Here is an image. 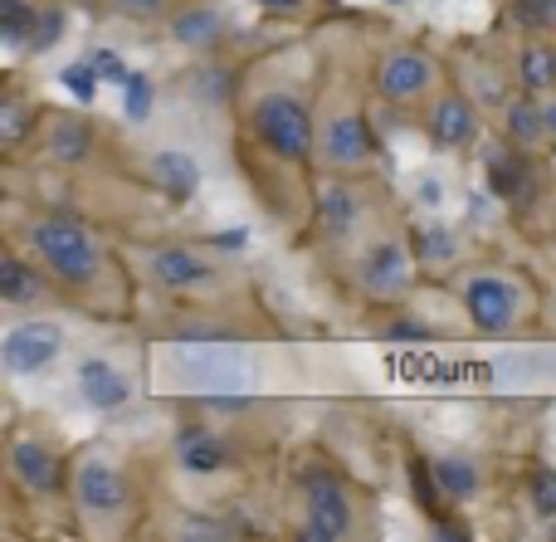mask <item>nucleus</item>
Listing matches in <instances>:
<instances>
[{
  "label": "nucleus",
  "instance_id": "obj_1",
  "mask_svg": "<svg viewBox=\"0 0 556 542\" xmlns=\"http://www.w3.org/2000/svg\"><path fill=\"white\" fill-rule=\"evenodd\" d=\"M29 244H35V260L49 269V279H59L64 289H88L103 274V244L93 240L88 225H78L64 211L39 215Z\"/></svg>",
  "mask_w": 556,
  "mask_h": 542
},
{
  "label": "nucleus",
  "instance_id": "obj_2",
  "mask_svg": "<svg viewBox=\"0 0 556 542\" xmlns=\"http://www.w3.org/2000/svg\"><path fill=\"white\" fill-rule=\"evenodd\" d=\"M250 133L274 162H288V166H303L317 147V123H313V108L307 98L288 93V88H269V93L254 98L250 108Z\"/></svg>",
  "mask_w": 556,
  "mask_h": 542
},
{
  "label": "nucleus",
  "instance_id": "obj_3",
  "mask_svg": "<svg viewBox=\"0 0 556 542\" xmlns=\"http://www.w3.org/2000/svg\"><path fill=\"white\" fill-rule=\"evenodd\" d=\"M356 528V508L346 484L332 475V469H313L303 475V528L298 538L303 542H342L352 538Z\"/></svg>",
  "mask_w": 556,
  "mask_h": 542
},
{
  "label": "nucleus",
  "instance_id": "obj_4",
  "mask_svg": "<svg viewBox=\"0 0 556 542\" xmlns=\"http://www.w3.org/2000/svg\"><path fill=\"white\" fill-rule=\"evenodd\" d=\"M68 494L84 518H123L132 504V484H127L123 465H113L108 455H84L68 469Z\"/></svg>",
  "mask_w": 556,
  "mask_h": 542
},
{
  "label": "nucleus",
  "instance_id": "obj_5",
  "mask_svg": "<svg viewBox=\"0 0 556 542\" xmlns=\"http://www.w3.org/2000/svg\"><path fill=\"white\" fill-rule=\"evenodd\" d=\"M64 328L54 318H25L10 323L5 338H0V362H5L10 377H39L64 357Z\"/></svg>",
  "mask_w": 556,
  "mask_h": 542
},
{
  "label": "nucleus",
  "instance_id": "obj_6",
  "mask_svg": "<svg viewBox=\"0 0 556 542\" xmlns=\"http://www.w3.org/2000/svg\"><path fill=\"white\" fill-rule=\"evenodd\" d=\"M459 303L469 313V323L489 338H503V332L518 323V283L508 274H493V269H479L459 283Z\"/></svg>",
  "mask_w": 556,
  "mask_h": 542
},
{
  "label": "nucleus",
  "instance_id": "obj_7",
  "mask_svg": "<svg viewBox=\"0 0 556 542\" xmlns=\"http://www.w3.org/2000/svg\"><path fill=\"white\" fill-rule=\"evenodd\" d=\"M5 465H10V479H15L29 499H54L59 489H68V465L59 459V450L39 436L10 440Z\"/></svg>",
  "mask_w": 556,
  "mask_h": 542
},
{
  "label": "nucleus",
  "instance_id": "obj_8",
  "mask_svg": "<svg viewBox=\"0 0 556 542\" xmlns=\"http://www.w3.org/2000/svg\"><path fill=\"white\" fill-rule=\"evenodd\" d=\"M410 250L405 240H371L362 250V264H356V283L371 303H395L410 289Z\"/></svg>",
  "mask_w": 556,
  "mask_h": 542
},
{
  "label": "nucleus",
  "instance_id": "obj_9",
  "mask_svg": "<svg viewBox=\"0 0 556 542\" xmlns=\"http://www.w3.org/2000/svg\"><path fill=\"white\" fill-rule=\"evenodd\" d=\"M317 152H323L327 172H362L376 156V133L362 113H337L317 137Z\"/></svg>",
  "mask_w": 556,
  "mask_h": 542
},
{
  "label": "nucleus",
  "instance_id": "obj_10",
  "mask_svg": "<svg viewBox=\"0 0 556 542\" xmlns=\"http://www.w3.org/2000/svg\"><path fill=\"white\" fill-rule=\"evenodd\" d=\"M434 84V59L420 54V49H386L376 59V93L386 103H415L425 98Z\"/></svg>",
  "mask_w": 556,
  "mask_h": 542
},
{
  "label": "nucleus",
  "instance_id": "obj_11",
  "mask_svg": "<svg viewBox=\"0 0 556 542\" xmlns=\"http://www.w3.org/2000/svg\"><path fill=\"white\" fill-rule=\"evenodd\" d=\"M479 108L469 103L464 93H454V88H444L440 98H434L430 117H425V137H430V147H440V152H464V147L479 142Z\"/></svg>",
  "mask_w": 556,
  "mask_h": 542
},
{
  "label": "nucleus",
  "instance_id": "obj_12",
  "mask_svg": "<svg viewBox=\"0 0 556 542\" xmlns=\"http://www.w3.org/2000/svg\"><path fill=\"white\" fill-rule=\"evenodd\" d=\"M147 274H152V283L166 293H191L215 279V264L205 260V254L186 250V244H162V250L147 254Z\"/></svg>",
  "mask_w": 556,
  "mask_h": 542
},
{
  "label": "nucleus",
  "instance_id": "obj_13",
  "mask_svg": "<svg viewBox=\"0 0 556 542\" xmlns=\"http://www.w3.org/2000/svg\"><path fill=\"white\" fill-rule=\"evenodd\" d=\"M74 387L93 411H123L127 401H132V381H127L108 357H98V352H88V357L74 362Z\"/></svg>",
  "mask_w": 556,
  "mask_h": 542
},
{
  "label": "nucleus",
  "instance_id": "obj_14",
  "mask_svg": "<svg viewBox=\"0 0 556 542\" xmlns=\"http://www.w3.org/2000/svg\"><path fill=\"white\" fill-rule=\"evenodd\" d=\"M45 264H29V260H20L15 250L0 260V303L5 308H35V303H45L49 299V279H45Z\"/></svg>",
  "mask_w": 556,
  "mask_h": 542
},
{
  "label": "nucleus",
  "instance_id": "obj_15",
  "mask_svg": "<svg viewBox=\"0 0 556 542\" xmlns=\"http://www.w3.org/2000/svg\"><path fill=\"white\" fill-rule=\"evenodd\" d=\"M152 186L166 196V201H191L201 191V162L191 152H176V147H162L152 156Z\"/></svg>",
  "mask_w": 556,
  "mask_h": 542
},
{
  "label": "nucleus",
  "instance_id": "obj_16",
  "mask_svg": "<svg viewBox=\"0 0 556 542\" xmlns=\"http://www.w3.org/2000/svg\"><path fill=\"white\" fill-rule=\"evenodd\" d=\"M503 142L522 147V152L538 147V142H547V108H542V98L522 93L503 108Z\"/></svg>",
  "mask_w": 556,
  "mask_h": 542
},
{
  "label": "nucleus",
  "instance_id": "obj_17",
  "mask_svg": "<svg viewBox=\"0 0 556 542\" xmlns=\"http://www.w3.org/2000/svg\"><path fill=\"white\" fill-rule=\"evenodd\" d=\"M430 469H434V484H440L444 504H469V499H479L483 469L473 465L469 455H434Z\"/></svg>",
  "mask_w": 556,
  "mask_h": 542
},
{
  "label": "nucleus",
  "instance_id": "obj_18",
  "mask_svg": "<svg viewBox=\"0 0 556 542\" xmlns=\"http://www.w3.org/2000/svg\"><path fill=\"white\" fill-rule=\"evenodd\" d=\"M172 39L181 49H215L225 39V20H220V10H211V5H186V10H176L172 15Z\"/></svg>",
  "mask_w": 556,
  "mask_h": 542
},
{
  "label": "nucleus",
  "instance_id": "obj_19",
  "mask_svg": "<svg viewBox=\"0 0 556 542\" xmlns=\"http://www.w3.org/2000/svg\"><path fill=\"white\" fill-rule=\"evenodd\" d=\"M176 459L186 475H215V469H225V440L205 426H186L176 436Z\"/></svg>",
  "mask_w": 556,
  "mask_h": 542
},
{
  "label": "nucleus",
  "instance_id": "obj_20",
  "mask_svg": "<svg viewBox=\"0 0 556 542\" xmlns=\"http://www.w3.org/2000/svg\"><path fill=\"white\" fill-rule=\"evenodd\" d=\"M518 84H522V93H532V98L556 93V45H547V35H538L532 45H522Z\"/></svg>",
  "mask_w": 556,
  "mask_h": 542
},
{
  "label": "nucleus",
  "instance_id": "obj_21",
  "mask_svg": "<svg viewBox=\"0 0 556 542\" xmlns=\"http://www.w3.org/2000/svg\"><path fill=\"white\" fill-rule=\"evenodd\" d=\"M88 152H93V123L88 117H54V127H49V156L59 166H78Z\"/></svg>",
  "mask_w": 556,
  "mask_h": 542
},
{
  "label": "nucleus",
  "instance_id": "obj_22",
  "mask_svg": "<svg viewBox=\"0 0 556 542\" xmlns=\"http://www.w3.org/2000/svg\"><path fill=\"white\" fill-rule=\"evenodd\" d=\"M356 196H352V186H323L317 191V225H323L332 240H346V235L356 230Z\"/></svg>",
  "mask_w": 556,
  "mask_h": 542
},
{
  "label": "nucleus",
  "instance_id": "obj_23",
  "mask_svg": "<svg viewBox=\"0 0 556 542\" xmlns=\"http://www.w3.org/2000/svg\"><path fill=\"white\" fill-rule=\"evenodd\" d=\"M489 186H493V196L498 201H508V205H518V201H528L532 196V186H528V162L522 156H489Z\"/></svg>",
  "mask_w": 556,
  "mask_h": 542
},
{
  "label": "nucleus",
  "instance_id": "obj_24",
  "mask_svg": "<svg viewBox=\"0 0 556 542\" xmlns=\"http://www.w3.org/2000/svg\"><path fill=\"white\" fill-rule=\"evenodd\" d=\"M415 254H420V264H430V269L450 264L454 254H459L454 230H450V225H420V230H415Z\"/></svg>",
  "mask_w": 556,
  "mask_h": 542
},
{
  "label": "nucleus",
  "instance_id": "obj_25",
  "mask_svg": "<svg viewBox=\"0 0 556 542\" xmlns=\"http://www.w3.org/2000/svg\"><path fill=\"white\" fill-rule=\"evenodd\" d=\"M39 15H45V10L29 5V0H0V29H5V45H29Z\"/></svg>",
  "mask_w": 556,
  "mask_h": 542
},
{
  "label": "nucleus",
  "instance_id": "obj_26",
  "mask_svg": "<svg viewBox=\"0 0 556 542\" xmlns=\"http://www.w3.org/2000/svg\"><path fill=\"white\" fill-rule=\"evenodd\" d=\"M508 20L528 35H556V0H508Z\"/></svg>",
  "mask_w": 556,
  "mask_h": 542
},
{
  "label": "nucleus",
  "instance_id": "obj_27",
  "mask_svg": "<svg viewBox=\"0 0 556 542\" xmlns=\"http://www.w3.org/2000/svg\"><path fill=\"white\" fill-rule=\"evenodd\" d=\"M528 494L542 518H556V469H538V475L528 479Z\"/></svg>",
  "mask_w": 556,
  "mask_h": 542
},
{
  "label": "nucleus",
  "instance_id": "obj_28",
  "mask_svg": "<svg viewBox=\"0 0 556 542\" xmlns=\"http://www.w3.org/2000/svg\"><path fill=\"white\" fill-rule=\"evenodd\" d=\"M64 84L88 103V98L98 93V64H93V59H84V64H68V68H64Z\"/></svg>",
  "mask_w": 556,
  "mask_h": 542
},
{
  "label": "nucleus",
  "instance_id": "obj_29",
  "mask_svg": "<svg viewBox=\"0 0 556 542\" xmlns=\"http://www.w3.org/2000/svg\"><path fill=\"white\" fill-rule=\"evenodd\" d=\"M147 108H152V84L142 74H127V113L147 117Z\"/></svg>",
  "mask_w": 556,
  "mask_h": 542
},
{
  "label": "nucleus",
  "instance_id": "obj_30",
  "mask_svg": "<svg viewBox=\"0 0 556 542\" xmlns=\"http://www.w3.org/2000/svg\"><path fill=\"white\" fill-rule=\"evenodd\" d=\"M123 15H132V20H152V15H166V5L172 0H113Z\"/></svg>",
  "mask_w": 556,
  "mask_h": 542
},
{
  "label": "nucleus",
  "instance_id": "obj_31",
  "mask_svg": "<svg viewBox=\"0 0 556 542\" xmlns=\"http://www.w3.org/2000/svg\"><path fill=\"white\" fill-rule=\"evenodd\" d=\"M386 338H395V342H425V338H430V328H420L415 318H401L391 332H386Z\"/></svg>",
  "mask_w": 556,
  "mask_h": 542
},
{
  "label": "nucleus",
  "instance_id": "obj_32",
  "mask_svg": "<svg viewBox=\"0 0 556 542\" xmlns=\"http://www.w3.org/2000/svg\"><path fill=\"white\" fill-rule=\"evenodd\" d=\"M307 0H260V10H269V15H303Z\"/></svg>",
  "mask_w": 556,
  "mask_h": 542
},
{
  "label": "nucleus",
  "instance_id": "obj_33",
  "mask_svg": "<svg viewBox=\"0 0 556 542\" xmlns=\"http://www.w3.org/2000/svg\"><path fill=\"white\" fill-rule=\"evenodd\" d=\"M542 108H547V137L556 142V93H552V98H542Z\"/></svg>",
  "mask_w": 556,
  "mask_h": 542
},
{
  "label": "nucleus",
  "instance_id": "obj_34",
  "mask_svg": "<svg viewBox=\"0 0 556 542\" xmlns=\"http://www.w3.org/2000/svg\"><path fill=\"white\" fill-rule=\"evenodd\" d=\"M244 244V230H235V235H220V250H240Z\"/></svg>",
  "mask_w": 556,
  "mask_h": 542
}]
</instances>
